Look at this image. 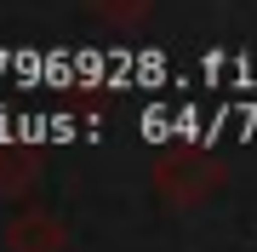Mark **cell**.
Here are the masks:
<instances>
[]
</instances>
